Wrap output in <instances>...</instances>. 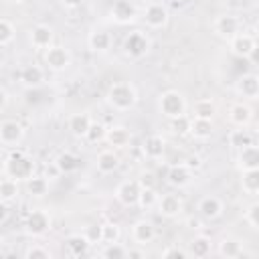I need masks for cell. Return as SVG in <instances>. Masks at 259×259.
<instances>
[{
  "instance_id": "1",
  "label": "cell",
  "mask_w": 259,
  "mask_h": 259,
  "mask_svg": "<svg viewBox=\"0 0 259 259\" xmlns=\"http://www.w3.org/2000/svg\"><path fill=\"white\" fill-rule=\"evenodd\" d=\"M36 170V164L34 160L20 148H10L8 150V156L4 158V166H2V172L4 176H10L14 180H28Z\"/></svg>"
},
{
  "instance_id": "2",
  "label": "cell",
  "mask_w": 259,
  "mask_h": 259,
  "mask_svg": "<svg viewBox=\"0 0 259 259\" xmlns=\"http://www.w3.org/2000/svg\"><path fill=\"white\" fill-rule=\"evenodd\" d=\"M105 99H107L111 109H115V111H130L138 103V91H136V87L130 81H115L113 85H109Z\"/></svg>"
},
{
  "instance_id": "3",
  "label": "cell",
  "mask_w": 259,
  "mask_h": 259,
  "mask_svg": "<svg viewBox=\"0 0 259 259\" xmlns=\"http://www.w3.org/2000/svg\"><path fill=\"white\" fill-rule=\"evenodd\" d=\"M186 97L176 89H168L158 97V111L168 119L186 115Z\"/></svg>"
},
{
  "instance_id": "4",
  "label": "cell",
  "mask_w": 259,
  "mask_h": 259,
  "mask_svg": "<svg viewBox=\"0 0 259 259\" xmlns=\"http://www.w3.org/2000/svg\"><path fill=\"white\" fill-rule=\"evenodd\" d=\"M152 49V40L144 30H132L123 38V53L130 59H144Z\"/></svg>"
},
{
  "instance_id": "5",
  "label": "cell",
  "mask_w": 259,
  "mask_h": 259,
  "mask_svg": "<svg viewBox=\"0 0 259 259\" xmlns=\"http://www.w3.org/2000/svg\"><path fill=\"white\" fill-rule=\"evenodd\" d=\"M42 61H45V67H47L49 71H53V73H63V71H67V69L71 67L73 57H71V53H69L67 47H63V45H53V47H49V49L42 51Z\"/></svg>"
},
{
  "instance_id": "6",
  "label": "cell",
  "mask_w": 259,
  "mask_h": 259,
  "mask_svg": "<svg viewBox=\"0 0 259 259\" xmlns=\"http://www.w3.org/2000/svg\"><path fill=\"white\" fill-rule=\"evenodd\" d=\"M22 140H24V125L18 119L6 117V119L0 121V144H2V148H6V150L18 148Z\"/></svg>"
},
{
  "instance_id": "7",
  "label": "cell",
  "mask_w": 259,
  "mask_h": 259,
  "mask_svg": "<svg viewBox=\"0 0 259 259\" xmlns=\"http://www.w3.org/2000/svg\"><path fill=\"white\" fill-rule=\"evenodd\" d=\"M24 231L28 237H42L51 231V214L45 208H32L24 221Z\"/></svg>"
},
{
  "instance_id": "8",
  "label": "cell",
  "mask_w": 259,
  "mask_h": 259,
  "mask_svg": "<svg viewBox=\"0 0 259 259\" xmlns=\"http://www.w3.org/2000/svg\"><path fill=\"white\" fill-rule=\"evenodd\" d=\"M142 184L138 178H125L115 186V198L123 206H138Z\"/></svg>"
},
{
  "instance_id": "9",
  "label": "cell",
  "mask_w": 259,
  "mask_h": 259,
  "mask_svg": "<svg viewBox=\"0 0 259 259\" xmlns=\"http://www.w3.org/2000/svg\"><path fill=\"white\" fill-rule=\"evenodd\" d=\"M170 20V12L166 8V4L162 2H150L146 8H144V22L148 28H164Z\"/></svg>"
},
{
  "instance_id": "10",
  "label": "cell",
  "mask_w": 259,
  "mask_h": 259,
  "mask_svg": "<svg viewBox=\"0 0 259 259\" xmlns=\"http://www.w3.org/2000/svg\"><path fill=\"white\" fill-rule=\"evenodd\" d=\"M28 42H30L32 49L45 51V49H49V47L55 45V30H53L49 24L38 22V24H34V26L28 30Z\"/></svg>"
},
{
  "instance_id": "11",
  "label": "cell",
  "mask_w": 259,
  "mask_h": 259,
  "mask_svg": "<svg viewBox=\"0 0 259 259\" xmlns=\"http://www.w3.org/2000/svg\"><path fill=\"white\" fill-rule=\"evenodd\" d=\"M212 30H214V34L229 40L237 32H241V18L235 14H219L212 22Z\"/></svg>"
},
{
  "instance_id": "12",
  "label": "cell",
  "mask_w": 259,
  "mask_h": 259,
  "mask_svg": "<svg viewBox=\"0 0 259 259\" xmlns=\"http://www.w3.org/2000/svg\"><path fill=\"white\" fill-rule=\"evenodd\" d=\"M192 176H194V170L186 164V162H178V164H172L166 172V182L174 188H184L192 182Z\"/></svg>"
},
{
  "instance_id": "13",
  "label": "cell",
  "mask_w": 259,
  "mask_h": 259,
  "mask_svg": "<svg viewBox=\"0 0 259 259\" xmlns=\"http://www.w3.org/2000/svg\"><path fill=\"white\" fill-rule=\"evenodd\" d=\"M196 210H198V214H200L202 219H206V221H214V219H219V217L223 214V210H225V202H223V198L217 196V194H204V196L198 200Z\"/></svg>"
},
{
  "instance_id": "14",
  "label": "cell",
  "mask_w": 259,
  "mask_h": 259,
  "mask_svg": "<svg viewBox=\"0 0 259 259\" xmlns=\"http://www.w3.org/2000/svg\"><path fill=\"white\" fill-rule=\"evenodd\" d=\"M257 36L251 32H237L233 38H229V47L233 51V55L241 57V59H249V55L253 53V49L257 47Z\"/></svg>"
},
{
  "instance_id": "15",
  "label": "cell",
  "mask_w": 259,
  "mask_h": 259,
  "mask_svg": "<svg viewBox=\"0 0 259 259\" xmlns=\"http://www.w3.org/2000/svg\"><path fill=\"white\" fill-rule=\"evenodd\" d=\"M142 154L146 160L150 162H160L166 154V140L160 134H150L144 142H142Z\"/></svg>"
},
{
  "instance_id": "16",
  "label": "cell",
  "mask_w": 259,
  "mask_h": 259,
  "mask_svg": "<svg viewBox=\"0 0 259 259\" xmlns=\"http://www.w3.org/2000/svg\"><path fill=\"white\" fill-rule=\"evenodd\" d=\"M18 83L22 87H28V89H34V87L42 85L45 83V67L36 65V63L22 65L20 71H18Z\"/></svg>"
},
{
  "instance_id": "17",
  "label": "cell",
  "mask_w": 259,
  "mask_h": 259,
  "mask_svg": "<svg viewBox=\"0 0 259 259\" xmlns=\"http://www.w3.org/2000/svg\"><path fill=\"white\" fill-rule=\"evenodd\" d=\"M156 210H158V214H162L166 219H176L182 212V198L174 192H164L158 198Z\"/></svg>"
},
{
  "instance_id": "18",
  "label": "cell",
  "mask_w": 259,
  "mask_h": 259,
  "mask_svg": "<svg viewBox=\"0 0 259 259\" xmlns=\"http://www.w3.org/2000/svg\"><path fill=\"white\" fill-rule=\"evenodd\" d=\"M235 91L243 99H257L259 97V75L245 73L235 81Z\"/></svg>"
},
{
  "instance_id": "19",
  "label": "cell",
  "mask_w": 259,
  "mask_h": 259,
  "mask_svg": "<svg viewBox=\"0 0 259 259\" xmlns=\"http://www.w3.org/2000/svg\"><path fill=\"white\" fill-rule=\"evenodd\" d=\"M156 239V227H154V223L152 221H148V219H140V221H136L134 225H132V241L136 243V245H148V243H152Z\"/></svg>"
},
{
  "instance_id": "20",
  "label": "cell",
  "mask_w": 259,
  "mask_h": 259,
  "mask_svg": "<svg viewBox=\"0 0 259 259\" xmlns=\"http://www.w3.org/2000/svg\"><path fill=\"white\" fill-rule=\"evenodd\" d=\"M136 16H138V10L132 4V0H113V4H111V18L117 24H127L132 20H136Z\"/></svg>"
},
{
  "instance_id": "21",
  "label": "cell",
  "mask_w": 259,
  "mask_h": 259,
  "mask_svg": "<svg viewBox=\"0 0 259 259\" xmlns=\"http://www.w3.org/2000/svg\"><path fill=\"white\" fill-rule=\"evenodd\" d=\"M95 168L99 174H113L119 168V156L113 148H105L95 158Z\"/></svg>"
},
{
  "instance_id": "22",
  "label": "cell",
  "mask_w": 259,
  "mask_h": 259,
  "mask_svg": "<svg viewBox=\"0 0 259 259\" xmlns=\"http://www.w3.org/2000/svg\"><path fill=\"white\" fill-rule=\"evenodd\" d=\"M253 119V109L243 103V101H237L229 107V121L235 125V127H247Z\"/></svg>"
},
{
  "instance_id": "23",
  "label": "cell",
  "mask_w": 259,
  "mask_h": 259,
  "mask_svg": "<svg viewBox=\"0 0 259 259\" xmlns=\"http://www.w3.org/2000/svg\"><path fill=\"white\" fill-rule=\"evenodd\" d=\"M237 168L239 170L259 168V144H251L237 150Z\"/></svg>"
},
{
  "instance_id": "24",
  "label": "cell",
  "mask_w": 259,
  "mask_h": 259,
  "mask_svg": "<svg viewBox=\"0 0 259 259\" xmlns=\"http://www.w3.org/2000/svg\"><path fill=\"white\" fill-rule=\"evenodd\" d=\"M91 123H93V119H91L89 113H85V111L71 113L69 119H67V127H69V132H71L75 138H85L87 132H89V127H91Z\"/></svg>"
},
{
  "instance_id": "25",
  "label": "cell",
  "mask_w": 259,
  "mask_h": 259,
  "mask_svg": "<svg viewBox=\"0 0 259 259\" xmlns=\"http://www.w3.org/2000/svg\"><path fill=\"white\" fill-rule=\"evenodd\" d=\"M111 42H113L111 34L103 28H97V30L89 32V36H87V47L93 53H107L111 49Z\"/></svg>"
},
{
  "instance_id": "26",
  "label": "cell",
  "mask_w": 259,
  "mask_h": 259,
  "mask_svg": "<svg viewBox=\"0 0 259 259\" xmlns=\"http://www.w3.org/2000/svg\"><path fill=\"white\" fill-rule=\"evenodd\" d=\"M214 134V123L212 119H204V117H190V130L188 136H192L194 140H208Z\"/></svg>"
},
{
  "instance_id": "27",
  "label": "cell",
  "mask_w": 259,
  "mask_h": 259,
  "mask_svg": "<svg viewBox=\"0 0 259 259\" xmlns=\"http://www.w3.org/2000/svg\"><path fill=\"white\" fill-rule=\"evenodd\" d=\"M132 140V134L125 125H111L107 127V136H105V142L113 148V150H119V148H125Z\"/></svg>"
},
{
  "instance_id": "28",
  "label": "cell",
  "mask_w": 259,
  "mask_h": 259,
  "mask_svg": "<svg viewBox=\"0 0 259 259\" xmlns=\"http://www.w3.org/2000/svg\"><path fill=\"white\" fill-rule=\"evenodd\" d=\"M65 245H67L69 255H73V257H83V255H87V251L91 249V241L85 237V233H83V235H81V233L69 235V237L65 239Z\"/></svg>"
},
{
  "instance_id": "29",
  "label": "cell",
  "mask_w": 259,
  "mask_h": 259,
  "mask_svg": "<svg viewBox=\"0 0 259 259\" xmlns=\"http://www.w3.org/2000/svg\"><path fill=\"white\" fill-rule=\"evenodd\" d=\"M210 249H212V243H210V237L206 235H194L192 241L188 243V257H196V259H202L206 255H210Z\"/></svg>"
},
{
  "instance_id": "30",
  "label": "cell",
  "mask_w": 259,
  "mask_h": 259,
  "mask_svg": "<svg viewBox=\"0 0 259 259\" xmlns=\"http://www.w3.org/2000/svg\"><path fill=\"white\" fill-rule=\"evenodd\" d=\"M49 178H45L42 174H32L28 180H24V186H26V192L34 198H42L47 192H49Z\"/></svg>"
},
{
  "instance_id": "31",
  "label": "cell",
  "mask_w": 259,
  "mask_h": 259,
  "mask_svg": "<svg viewBox=\"0 0 259 259\" xmlns=\"http://www.w3.org/2000/svg\"><path fill=\"white\" fill-rule=\"evenodd\" d=\"M217 253L221 257H227V259H235V257H241L243 255V243L235 237H225L219 247H217Z\"/></svg>"
},
{
  "instance_id": "32",
  "label": "cell",
  "mask_w": 259,
  "mask_h": 259,
  "mask_svg": "<svg viewBox=\"0 0 259 259\" xmlns=\"http://www.w3.org/2000/svg\"><path fill=\"white\" fill-rule=\"evenodd\" d=\"M251 144H255V134H251L247 127H235L229 132V146H233L235 150H241Z\"/></svg>"
},
{
  "instance_id": "33",
  "label": "cell",
  "mask_w": 259,
  "mask_h": 259,
  "mask_svg": "<svg viewBox=\"0 0 259 259\" xmlns=\"http://www.w3.org/2000/svg\"><path fill=\"white\" fill-rule=\"evenodd\" d=\"M18 194H20L18 180H14L10 176H2V180H0V200L10 204V202L18 200Z\"/></svg>"
},
{
  "instance_id": "34",
  "label": "cell",
  "mask_w": 259,
  "mask_h": 259,
  "mask_svg": "<svg viewBox=\"0 0 259 259\" xmlns=\"http://www.w3.org/2000/svg\"><path fill=\"white\" fill-rule=\"evenodd\" d=\"M241 190L245 194H259V168L241 170Z\"/></svg>"
},
{
  "instance_id": "35",
  "label": "cell",
  "mask_w": 259,
  "mask_h": 259,
  "mask_svg": "<svg viewBox=\"0 0 259 259\" xmlns=\"http://www.w3.org/2000/svg\"><path fill=\"white\" fill-rule=\"evenodd\" d=\"M55 160H57L59 168L63 170V174H73V172H77L79 166H81V158H79L77 154L69 152V150H63Z\"/></svg>"
},
{
  "instance_id": "36",
  "label": "cell",
  "mask_w": 259,
  "mask_h": 259,
  "mask_svg": "<svg viewBox=\"0 0 259 259\" xmlns=\"http://www.w3.org/2000/svg\"><path fill=\"white\" fill-rule=\"evenodd\" d=\"M217 113V105L212 99H198L192 107V115L194 117H204V119H212V115Z\"/></svg>"
},
{
  "instance_id": "37",
  "label": "cell",
  "mask_w": 259,
  "mask_h": 259,
  "mask_svg": "<svg viewBox=\"0 0 259 259\" xmlns=\"http://www.w3.org/2000/svg\"><path fill=\"white\" fill-rule=\"evenodd\" d=\"M101 257L103 259H125V257H130V249L125 245H121L119 241L117 243H107L101 249Z\"/></svg>"
},
{
  "instance_id": "38",
  "label": "cell",
  "mask_w": 259,
  "mask_h": 259,
  "mask_svg": "<svg viewBox=\"0 0 259 259\" xmlns=\"http://www.w3.org/2000/svg\"><path fill=\"white\" fill-rule=\"evenodd\" d=\"M16 38V26L8 18H0V47H8Z\"/></svg>"
},
{
  "instance_id": "39",
  "label": "cell",
  "mask_w": 259,
  "mask_h": 259,
  "mask_svg": "<svg viewBox=\"0 0 259 259\" xmlns=\"http://www.w3.org/2000/svg\"><path fill=\"white\" fill-rule=\"evenodd\" d=\"M158 198H160V194L156 192V188H142V192H140V200H138V206H140L142 210L156 208Z\"/></svg>"
},
{
  "instance_id": "40",
  "label": "cell",
  "mask_w": 259,
  "mask_h": 259,
  "mask_svg": "<svg viewBox=\"0 0 259 259\" xmlns=\"http://www.w3.org/2000/svg\"><path fill=\"white\" fill-rule=\"evenodd\" d=\"M105 136H107V127L103 123H99V121H93L89 132H87V136H85V140L89 144H99V142H105Z\"/></svg>"
},
{
  "instance_id": "41",
  "label": "cell",
  "mask_w": 259,
  "mask_h": 259,
  "mask_svg": "<svg viewBox=\"0 0 259 259\" xmlns=\"http://www.w3.org/2000/svg\"><path fill=\"white\" fill-rule=\"evenodd\" d=\"M101 227H103V245H107V243H117V241H119V237H121L119 225H115V223H103Z\"/></svg>"
},
{
  "instance_id": "42",
  "label": "cell",
  "mask_w": 259,
  "mask_h": 259,
  "mask_svg": "<svg viewBox=\"0 0 259 259\" xmlns=\"http://www.w3.org/2000/svg\"><path fill=\"white\" fill-rule=\"evenodd\" d=\"M40 174L53 182V180H59V178L63 176V170L59 168L57 160H49V162H45V164H42V168H40Z\"/></svg>"
},
{
  "instance_id": "43",
  "label": "cell",
  "mask_w": 259,
  "mask_h": 259,
  "mask_svg": "<svg viewBox=\"0 0 259 259\" xmlns=\"http://www.w3.org/2000/svg\"><path fill=\"white\" fill-rule=\"evenodd\" d=\"M24 259H51V251L49 247L34 243L24 251Z\"/></svg>"
},
{
  "instance_id": "44",
  "label": "cell",
  "mask_w": 259,
  "mask_h": 259,
  "mask_svg": "<svg viewBox=\"0 0 259 259\" xmlns=\"http://www.w3.org/2000/svg\"><path fill=\"white\" fill-rule=\"evenodd\" d=\"M170 127H172L174 134H178V136H186L188 130H190V117H188V115L174 117V119H170Z\"/></svg>"
},
{
  "instance_id": "45",
  "label": "cell",
  "mask_w": 259,
  "mask_h": 259,
  "mask_svg": "<svg viewBox=\"0 0 259 259\" xmlns=\"http://www.w3.org/2000/svg\"><path fill=\"white\" fill-rule=\"evenodd\" d=\"M85 237L91 241V245H97V243H103V227L101 225H97V223H93V225H89V227H85Z\"/></svg>"
},
{
  "instance_id": "46",
  "label": "cell",
  "mask_w": 259,
  "mask_h": 259,
  "mask_svg": "<svg viewBox=\"0 0 259 259\" xmlns=\"http://www.w3.org/2000/svg\"><path fill=\"white\" fill-rule=\"evenodd\" d=\"M160 257H162V259H186V257H188V251H184V249H180V247H176V245H170V247H166V249L160 253Z\"/></svg>"
},
{
  "instance_id": "47",
  "label": "cell",
  "mask_w": 259,
  "mask_h": 259,
  "mask_svg": "<svg viewBox=\"0 0 259 259\" xmlns=\"http://www.w3.org/2000/svg\"><path fill=\"white\" fill-rule=\"evenodd\" d=\"M245 219H247V223H249L251 227L259 229V200L253 202V204H249V208H247V212H245Z\"/></svg>"
},
{
  "instance_id": "48",
  "label": "cell",
  "mask_w": 259,
  "mask_h": 259,
  "mask_svg": "<svg viewBox=\"0 0 259 259\" xmlns=\"http://www.w3.org/2000/svg\"><path fill=\"white\" fill-rule=\"evenodd\" d=\"M138 180H140L142 188H156V174L152 170H144Z\"/></svg>"
},
{
  "instance_id": "49",
  "label": "cell",
  "mask_w": 259,
  "mask_h": 259,
  "mask_svg": "<svg viewBox=\"0 0 259 259\" xmlns=\"http://www.w3.org/2000/svg\"><path fill=\"white\" fill-rule=\"evenodd\" d=\"M186 227L188 229H200L202 227V217L198 214V217H188L186 219Z\"/></svg>"
},
{
  "instance_id": "50",
  "label": "cell",
  "mask_w": 259,
  "mask_h": 259,
  "mask_svg": "<svg viewBox=\"0 0 259 259\" xmlns=\"http://www.w3.org/2000/svg\"><path fill=\"white\" fill-rule=\"evenodd\" d=\"M6 107H8V91L6 87H2L0 89V111H6Z\"/></svg>"
},
{
  "instance_id": "51",
  "label": "cell",
  "mask_w": 259,
  "mask_h": 259,
  "mask_svg": "<svg viewBox=\"0 0 259 259\" xmlns=\"http://www.w3.org/2000/svg\"><path fill=\"white\" fill-rule=\"evenodd\" d=\"M65 8H77V6H81L83 4V0H59Z\"/></svg>"
},
{
  "instance_id": "52",
  "label": "cell",
  "mask_w": 259,
  "mask_h": 259,
  "mask_svg": "<svg viewBox=\"0 0 259 259\" xmlns=\"http://www.w3.org/2000/svg\"><path fill=\"white\" fill-rule=\"evenodd\" d=\"M186 164H188L192 170H194V168H200V158H198V156H192V158L186 160Z\"/></svg>"
},
{
  "instance_id": "53",
  "label": "cell",
  "mask_w": 259,
  "mask_h": 259,
  "mask_svg": "<svg viewBox=\"0 0 259 259\" xmlns=\"http://www.w3.org/2000/svg\"><path fill=\"white\" fill-rule=\"evenodd\" d=\"M249 61L253 63V65H259V45L253 49V53L249 55Z\"/></svg>"
},
{
  "instance_id": "54",
  "label": "cell",
  "mask_w": 259,
  "mask_h": 259,
  "mask_svg": "<svg viewBox=\"0 0 259 259\" xmlns=\"http://www.w3.org/2000/svg\"><path fill=\"white\" fill-rule=\"evenodd\" d=\"M255 36H257V38H259V20H257V22H255Z\"/></svg>"
},
{
  "instance_id": "55",
  "label": "cell",
  "mask_w": 259,
  "mask_h": 259,
  "mask_svg": "<svg viewBox=\"0 0 259 259\" xmlns=\"http://www.w3.org/2000/svg\"><path fill=\"white\" fill-rule=\"evenodd\" d=\"M4 2H8V4H20V2H24V0H4Z\"/></svg>"
},
{
  "instance_id": "56",
  "label": "cell",
  "mask_w": 259,
  "mask_h": 259,
  "mask_svg": "<svg viewBox=\"0 0 259 259\" xmlns=\"http://www.w3.org/2000/svg\"><path fill=\"white\" fill-rule=\"evenodd\" d=\"M255 138H257V142H259V123H257V130H255Z\"/></svg>"
}]
</instances>
